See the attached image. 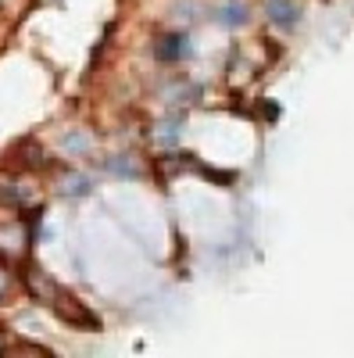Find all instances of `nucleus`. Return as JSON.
Wrapping results in <instances>:
<instances>
[{
	"mask_svg": "<svg viewBox=\"0 0 354 358\" xmlns=\"http://www.w3.org/2000/svg\"><path fill=\"white\" fill-rule=\"evenodd\" d=\"M265 15H269L272 25H297L301 22V8H297V0H265Z\"/></svg>",
	"mask_w": 354,
	"mask_h": 358,
	"instance_id": "nucleus-1",
	"label": "nucleus"
},
{
	"mask_svg": "<svg viewBox=\"0 0 354 358\" xmlns=\"http://www.w3.org/2000/svg\"><path fill=\"white\" fill-rule=\"evenodd\" d=\"M154 54H158V62H183V57H190L193 50H190V40L186 36H165L154 47Z\"/></svg>",
	"mask_w": 354,
	"mask_h": 358,
	"instance_id": "nucleus-2",
	"label": "nucleus"
},
{
	"mask_svg": "<svg viewBox=\"0 0 354 358\" xmlns=\"http://www.w3.org/2000/svg\"><path fill=\"white\" fill-rule=\"evenodd\" d=\"M215 22L226 25V29H240V25H247V8L244 4H226V8L215 11Z\"/></svg>",
	"mask_w": 354,
	"mask_h": 358,
	"instance_id": "nucleus-3",
	"label": "nucleus"
},
{
	"mask_svg": "<svg viewBox=\"0 0 354 358\" xmlns=\"http://www.w3.org/2000/svg\"><path fill=\"white\" fill-rule=\"evenodd\" d=\"M61 190H65L68 197H86V194H90V179H86V176H68Z\"/></svg>",
	"mask_w": 354,
	"mask_h": 358,
	"instance_id": "nucleus-4",
	"label": "nucleus"
},
{
	"mask_svg": "<svg viewBox=\"0 0 354 358\" xmlns=\"http://www.w3.org/2000/svg\"><path fill=\"white\" fill-rule=\"evenodd\" d=\"M104 169L115 172V176H136V165L129 158H111V162H104Z\"/></svg>",
	"mask_w": 354,
	"mask_h": 358,
	"instance_id": "nucleus-5",
	"label": "nucleus"
},
{
	"mask_svg": "<svg viewBox=\"0 0 354 358\" xmlns=\"http://www.w3.org/2000/svg\"><path fill=\"white\" fill-rule=\"evenodd\" d=\"M61 147H65V151H72V155H82L86 147H90V140H86V136H79V133H68V136L61 140Z\"/></svg>",
	"mask_w": 354,
	"mask_h": 358,
	"instance_id": "nucleus-6",
	"label": "nucleus"
}]
</instances>
